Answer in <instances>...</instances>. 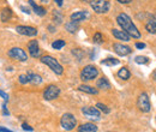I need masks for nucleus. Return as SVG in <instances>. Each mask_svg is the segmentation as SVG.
I'll return each instance as SVG.
<instances>
[{
	"instance_id": "obj_1",
	"label": "nucleus",
	"mask_w": 156,
	"mask_h": 132,
	"mask_svg": "<svg viewBox=\"0 0 156 132\" xmlns=\"http://www.w3.org/2000/svg\"><path fill=\"white\" fill-rule=\"evenodd\" d=\"M117 23L120 25V28H121L125 33H127V34L130 35V37H133V38L140 37L139 30L137 29V27L133 24L132 19L130 18L126 13H120V15H118Z\"/></svg>"
},
{
	"instance_id": "obj_2",
	"label": "nucleus",
	"mask_w": 156,
	"mask_h": 132,
	"mask_svg": "<svg viewBox=\"0 0 156 132\" xmlns=\"http://www.w3.org/2000/svg\"><path fill=\"white\" fill-rule=\"evenodd\" d=\"M41 62L42 64H44V65H47L55 75H62V72H64V69H62V66L59 64V61L55 59V58L51 57V55H43V57H41Z\"/></svg>"
},
{
	"instance_id": "obj_3",
	"label": "nucleus",
	"mask_w": 156,
	"mask_h": 132,
	"mask_svg": "<svg viewBox=\"0 0 156 132\" xmlns=\"http://www.w3.org/2000/svg\"><path fill=\"white\" fill-rule=\"evenodd\" d=\"M60 125L66 131H72L77 126V119L73 114L65 113L60 119Z\"/></svg>"
},
{
	"instance_id": "obj_4",
	"label": "nucleus",
	"mask_w": 156,
	"mask_h": 132,
	"mask_svg": "<svg viewBox=\"0 0 156 132\" xmlns=\"http://www.w3.org/2000/svg\"><path fill=\"white\" fill-rule=\"evenodd\" d=\"M98 76V70L94 65H87L83 67L82 72H80V79L83 82H89L95 79Z\"/></svg>"
},
{
	"instance_id": "obj_5",
	"label": "nucleus",
	"mask_w": 156,
	"mask_h": 132,
	"mask_svg": "<svg viewBox=\"0 0 156 132\" xmlns=\"http://www.w3.org/2000/svg\"><path fill=\"white\" fill-rule=\"evenodd\" d=\"M91 9L96 12V13H107L111 9V4L108 0H91L90 1Z\"/></svg>"
},
{
	"instance_id": "obj_6",
	"label": "nucleus",
	"mask_w": 156,
	"mask_h": 132,
	"mask_svg": "<svg viewBox=\"0 0 156 132\" xmlns=\"http://www.w3.org/2000/svg\"><path fill=\"white\" fill-rule=\"evenodd\" d=\"M137 107L139 108V111H142L143 113H148L151 109V105H150V100L147 93H142L138 96L137 100Z\"/></svg>"
},
{
	"instance_id": "obj_7",
	"label": "nucleus",
	"mask_w": 156,
	"mask_h": 132,
	"mask_svg": "<svg viewBox=\"0 0 156 132\" xmlns=\"http://www.w3.org/2000/svg\"><path fill=\"white\" fill-rule=\"evenodd\" d=\"M9 57L15 59V60H18V61H27L28 60V54L25 53L24 49H22L20 47H13L9 51Z\"/></svg>"
},
{
	"instance_id": "obj_8",
	"label": "nucleus",
	"mask_w": 156,
	"mask_h": 132,
	"mask_svg": "<svg viewBox=\"0 0 156 132\" xmlns=\"http://www.w3.org/2000/svg\"><path fill=\"white\" fill-rule=\"evenodd\" d=\"M59 95H60V89L57 85H48L43 91V98L51 101V100H55Z\"/></svg>"
},
{
	"instance_id": "obj_9",
	"label": "nucleus",
	"mask_w": 156,
	"mask_h": 132,
	"mask_svg": "<svg viewBox=\"0 0 156 132\" xmlns=\"http://www.w3.org/2000/svg\"><path fill=\"white\" fill-rule=\"evenodd\" d=\"M16 31L20 35H24V36H36L37 35V29L34 27H29V25H17L16 27Z\"/></svg>"
},
{
	"instance_id": "obj_10",
	"label": "nucleus",
	"mask_w": 156,
	"mask_h": 132,
	"mask_svg": "<svg viewBox=\"0 0 156 132\" xmlns=\"http://www.w3.org/2000/svg\"><path fill=\"white\" fill-rule=\"evenodd\" d=\"M113 49H114V52L117 53L118 55H120V57L129 55V54L132 52V49H131L129 46H125V45H122V43H114V45H113Z\"/></svg>"
},
{
	"instance_id": "obj_11",
	"label": "nucleus",
	"mask_w": 156,
	"mask_h": 132,
	"mask_svg": "<svg viewBox=\"0 0 156 132\" xmlns=\"http://www.w3.org/2000/svg\"><path fill=\"white\" fill-rule=\"evenodd\" d=\"M28 51H29V54L33 58H40V55H41L39 42H37L36 40H31V41L28 43Z\"/></svg>"
},
{
	"instance_id": "obj_12",
	"label": "nucleus",
	"mask_w": 156,
	"mask_h": 132,
	"mask_svg": "<svg viewBox=\"0 0 156 132\" xmlns=\"http://www.w3.org/2000/svg\"><path fill=\"white\" fill-rule=\"evenodd\" d=\"M82 113L87 116H93V118H100L101 116V112L98 111L96 107H83L82 108Z\"/></svg>"
},
{
	"instance_id": "obj_13",
	"label": "nucleus",
	"mask_w": 156,
	"mask_h": 132,
	"mask_svg": "<svg viewBox=\"0 0 156 132\" xmlns=\"http://www.w3.org/2000/svg\"><path fill=\"white\" fill-rule=\"evenodd\" d=\"M25 75H27V77H28V83H30V84L39 85V84L42 83V78H41V76L37 75V73H35V72H33V71H28Z\"/></svg>"
},
{
	"instance_id": "obj_14",
	"label": "nucleus",
	"mask_w": 156,
	"mask_h": 132,
	"mask_svg": "<svg viewBox=\"0 0 156 132\" xmlns=\"http://www.w3.org/2000/svg\"><path fill=\"white\" fill-rule=\"evenodd\" d=\"M112 34L113 36L118 40H121V41H125V42H129L130 41V35L127 33H125L124 30H118V29H112Z\"/></svg>"
},
{
	"instance_id": "obj_15",
	"label": "nucleus",
	"mask_w": 156,
	"mask_h": 132,
	"mask_svg": "<svg viewBox=\"0 0 156 132\" xmlns=\"http://www.w3.org/2000/svg\"><path fill=\"white\" fill-rule=\"evenodd\" d=\"M89 17V13L87 11H77L75 13H72L70 16L71 20H75V22H82V20H85V19Z\"/></svg>"
},
{
	"instance_id": "obj_16",
	"label": "nucleus",
	"mask_w": 156,
	"mask_h": 132,
	"mask_svg": "<svg viewBox=\"0 0 156 132\" xmlns=\"http://www.w3.org/2000/svg\"><path fill=\"white\" fill-rule=\"evenodd\" d=\"M78 132H98V126L93 123H85L78 127Z\"/></svg>"
},
{
	"instance_id": "obj_17",
	"label": "nucleus",
	"mask_w": 156,
	"mask_h": 132,
	"mask_svg": "<svg viewBox=\"0 0 156 132\" xmlns=\"http://www.w3.org/2000/svg\"><path fill=\"white\" fill-rule=\"evenodd\" d=\"M96 87L98 89H102V90H109L111 89V83L106 77H101L96 82Z\"/></svg>"
},
{
	"instance_id": "obj_18",
	"label": "nucleus",
	"mask_w": 156,
	"mask_h": 132,
	"mask_svg": "<svg viewBox=\"0 0 156 132\" xmlns=\"http://www.w3.org/2000/svg\"><path fill=\"white\" fill-rule=\"evenodd\" d=\"M29 5L33 7L34 12H35L37 16H40V17H42V16H44V15L47 13L46 9H43L42 6H39V5H36V2H35L34 0H29Z\"/></svg>"
},
{
	"instance_id": "obj_19",
	"label": "nucleus",
	"mask_w": 156,
	"mask_h": 132,
	"mask_svg": "<svg viewBox=\"0 0 156 132\" xmlns=\"http://www.w3.org/2000/svg\"><path fill=\"white\" fill-rule=\"evenodd\" d=\"M78 90L79 91H83L85 94H90V95H98V90L94 87H90V85H87V84H82L78 87Z\"/></svg>"
},
{
	"instance_id": "obj_20",
	"label": "nucleus",
	"mask_w": 156,
	"mask_h": 132,
	"mask_svg": "<svg viewBox=\"0 0 156 132\" xmlns=\"http://www.w3.org/2000/svg\"><path fill=\"white\" fill-rule=\"evenodd\" d=\"M13 17V12H12V10L11 9H9V7H6V9H2L1 10V13H0V18L2 22H10V19Z\"/></svg>"
},
{
	"instance_id": "obj_21",
	"label": "nucleus",
	"mask_w": 156,
	"mask_h": 132,
	"mask_svg": "<svg viewBox=\"0 0 156 132\" xmlns=\"http://www.w3.org/2000/svg\"><path fill=\"white\" fill-rule=\"evenodd\" d=\"M118 77L121 78L122 80H127L131 78V72L129 71L127 67H121L119 71H118Z\"/></svg>"
},
{
	"instance_id": "obj_22",
	"label": "nucleus",
	"mask_w": 156,
	"mask_h": 132,
	"mask_svg": "<svg viewBox=\"0 0 156 132\" xmlns=\"http://www.w3.org/2000/svg\"><path fill=\"white\" fill-rule=\"evenodd\" d=\"M145 30L150 34H156V19H150L147 22Z\"/></svg>"
},
{
	"instance_id": "obj_23",
	"label": "nucleus",
	"mask_w": 156,
	"mask_h": 132,
	"mask_svg": "<svg viewBox=\"0 0 156 132\" xmlns=\"http://www.w3.org/2000/svg\"><path fill=\"white\" fill-rule=\"evenodd\" d=\"M65 29L69 31V33H76L78 30V22H75V20H70L69 23L65 24Z\"/></svg>"
},
{
	"instance_id": "obj_24",
	"label": "nucleus",
	"mask_w": 156,
	"mask_h": 132,
	"mask_svg": "<svg viewBox=\"0 0 156 132\" xmlns=\"http://www.w3.org/2000/svg\"><path fill=\"white\" fill-rule=\"evenodd\" d=\"M119 60L118 59H114V58H107L105 60L101 61L102 65H107V66H115V65H119Z\"/></svg>"
},
{
	"instance_id": "obj_25",
	"label": "nucleus",
	"mask_w": 156,
	"mask_h": 132,
	"mask_svg": "<svg viewBox=\"0 0 156 132\" xmlns=\"http://www.w3.org/2000/svg\"><path fill=\"white\" fill-rule=\"evenodd\" d=\"M64 46H65V41L64 40H55L52 43V48L53 49H61Z\"/></svg>"
},
{
	"instance_id": "obj_26",
	"label": "nucleus",
	"mask_w": 156,
	"mask_h": 132,
	"mask_svg": "<svg viewBox=\"0 0 156 132\" xmlns=\"http://www.w3.org/2000/svg\"><path fill=\"white\" fill-rule=\"evenodd\" d=\"M96 108H98V111H101V112H103V113H106V114H108L111 112V109H109L106 105H103V103H101V102L96 103Z\"/></svg>"
},
{
	"instance_id": "obj_27",
	"label": "nucleus",
	"mask_w": 156,
	"mask_h": 132,
	"mask_svg": "<svg viewBox=\"0 0 156 132\" xmlns=\"http://www.w3.org/2000/svg\"><path fill=\"white\" fill-rule=\"evenodd\" d=\"M53 19L55 20V23H57V24H60V23H61V20H62V15H61L59 11L54 10V11H53Z\"/></svg>"
},
{
	"instance_id": "obj_28",
	"label": "nucleus",
	"mask_w": 156,
	"mask_h": 132,
	"mask_svg": "<svg viewBox=\"0 0 156 132\" xmlns=\"http://www.w3.org/2000/svg\"><path fill=\"white\" fill-rule=\"evenodd\" d=\"M135 61H136L137 64H148L149 62V59L147 57H142V55H139V57H137L136 59H135Z\"/></svg>"
},
{
	"instance_id": "obj_29",
	"label": "nucleus",
	"mask_w": 156,
	"mask_h": 132,
	"mask_svg": "<svg viewBox=\"0 0 156 132\" xmlns=\"http://www.w3.org/2000/svg\"><path fill=\"white\" fill-rule=\"evenodd\" d=\"M93 40H94L95 43H102V42H103V36H102L101 33H96V34L94 35Z\"/></svg>"
},
{
	"instance_id": "obj_30",
	"label": "nucleus",
	"mask_w": 156,
	"mask_h": 132,
	"mask_svg": "<svg viewBox=\"0 0 156 132\" xmlns=\"http://www.w3.org/2000/svg\"><path fill=\"white\" fill-rule=\"evenodd\" d=\"M18 82H20V84H27L28 83V77H27V75H20V78H18Z\"/></svg>"
},
{
	"instance_id": "obj_31",
	"label": "nucleus",
	"mask_w": 156,
	"mask_h": 132,
	"mask_svg": "<svg viewBox=\"0 0 156 132\" xmlns=\"http://www.w3.org/2000/svg\"><path fill=\"white\" fill-rule=\"evenodd\" d=\"M73 54H75V55H77L78 60H82V58H83V52H82V51H79V49H75V51H73Z\"/></svg>"
},
{
	"instance_id": "obj_32",
	"label": "nucleus",
	"mask_w": 156,
	"mask_h": 132,
	"mask_svg": "<svg viewBox=\"0 0 156 132\" xmlns=\"http://www.w3.org/2000/svg\"><path fill=\"white\" fill-rule=\"evenodd\" d=\"M22 129H23V130H25V131H33V130H34L31 126H29V125H28V124H25V123L22 125Z\"/></svg>"
},
{
	"instance_id": "obj_33",
	"label": "nucleus",
	"mask_w": 156,
	"mask_h": 132,
	"mask_svg": "<svg viewBox=\"0 0 156 132\" xmlns=\"http://www.w3.org/2000/svg\"><path fill=\"white\" fill-rule=\"evenodd\" d=\"M136 47L138 48V49H143V48H145V43H142V42H137Z\"/></svg>"
},
{
	"instance_id": "obj_34",
	"label": "nucleus",
	"mask_w": 156,
	"mask_h": 132,
	"mask_svg": "<svg viewBox=\"0 0 156 132\" xmlns=\"http://www.w3.org/2000/svg\"><path fill=\"white\" fill-rule=\"evenodd\" d=\"M0 96H1V97H2V98H4L5 101H7V98H9V96H7V94H6V93H4L2 90H0Z\"/></svg>"
},
{
	"instance_id": "obj_35",
	"label": "nucleus",
	"mask_w": 156,
	"mask_h": 132,
	"mask_svg": "<svg viewBox=\"0 0 156 132\" xmlns=\"http://www.w3.org/2000/svg\"><path fill=\"white\" fill-rule=\"evenodd\" d=\"M20 10H22L23 12H25L27 15H30V10H29V9H27V7H24V6H20Z\"/></svg>"
},
{
	"instance_id": "obj_36",
	"label": "nucleus",
	"mask_w": 156,
	"mask_h": 132,
	"mask_svg": "<svg viewBox=\"0 0 156 132\" xmlns=\"http://www.w3.org/2000/svg\"><path fill=\"white\" fill-rule=\"evenodd\" d=\"M0 132H13V131H11V130H9V129H6L4 126H0Z\"/></svg>"
},
{
	"instance_id": "obj_37",
	"label": "nucleus",
	"mask_w": 156,
	"mask_h": 132,
	"mask_svg": "<svg viewBox=\"0 0 156 132\" xmlns=\"http://www.w3.org/2000/svg\"><path fill=\"white\" fill-rule=\"evenodd\" d=\"M118 2H120V4H130L132 0H117Z\"/></svg>"
},
{
	"instance_id": "obj_38",
	"label": "nucleus",
	"mask_w": 156,
	"mask_h": 132,
	"mask_svg": "<svg viewBox=\"0 0 156 132\" xmlns=\"http://www.w3.org/2000/svg\"><path fill=\"white\" fill-rule=\"evenodd\" d=\"M55 2H57V5H58L59 7H61L62 6V4H64V0H54Z\"/></svg>"
},
{
	"instance_id": "obj_39",
	"label": "nucleus",
	"mask_w": 156,
	"mask_h": 132,
	"mask_svg": "<svg viewBox=\"0 0 156 132\" xmlns=\"http://www.w3.org/2000/svg\"><path fill=\"white\" fill-rule=\"evenodd\" d=\"M48 30H49L51 33H55V28H54V27H52V25H49V27H48Z\"/></svg>"
},
{
	"instance_id": "obj_40",
	"label": "nucleus",
	"mask_w": 156,
	"mask_h": 132,
	"mask_svg": "<svg viewBox=\"0 0 156 132\" xmlns=\"http://www.w3.org/2000/svg\"><path fill=\"white\" fill-rule=\"evenodd\" d=\"M80 1H83V2H90L91 0H80Z\"/></svg>"
},
{
	"instance_id": "obj_41",
	"label": "nucleus",
	"mask_w": 156,
	"mask_h": 132,
	"mask_svg": "<svg viewBox=\"0 0 156 132\" xmlns=\"http://www.w3.org/2000/svg\"><path fill=\"white\" fill-rule=\"evenodd\" d=\"M41 1H42V2H48L49 0H41Z\"/></svg>"
}]
</instances>
